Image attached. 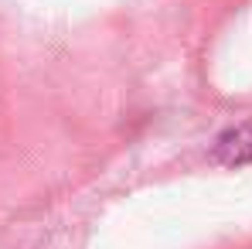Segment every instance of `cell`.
Returning <instances> with one entry per match:
<instances>
[{"instance_id": "1", "label": "cell", "mask_w": 252, "mask_h": 249, "mask_svg": "<svg viewBox=\"0 0 252 249\" xmlns=\"http://www.w3.org/2000/svg\"><path fill=\"white\" fill-rule=\"evenodd\" d=\"M211 157L218 164H228V167L252 164V120H246V123H239V126H228L215 140Z\"/></svg>"}]
</instances>
